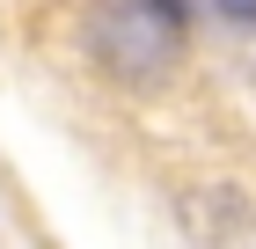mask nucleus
Returning <instances> with one entry per match:
<instances>
[{"label":"nucleus","mask_w":256,"mask_h":249,"mask_svg":"<svg viewBox=\"0 0 256 249\" xmlns=\"http://www.w3.org/2000/svg\"><path fill=\"white\" fill-rule=\"evenodd\" d=\"M183 22L190 8L183 0H96L88 15V44L110 74L124 81H161L183 52Z\"/></svg>","instance_id":"nucleus-1"},{"label":"nucleus","mask_w":256,"mask_h":249,"mask_svg":"<svg viewBox=\"0 0 256 249\" xmlns=\"http://www.w3.org/2000/svg\"><path fill=\"white\" fill-rule=\"evenodd\" d=\"M220 15L227 22H256V0H220Z\"/></svg>","instance_id":"nucleus-2"}]
</instances>
